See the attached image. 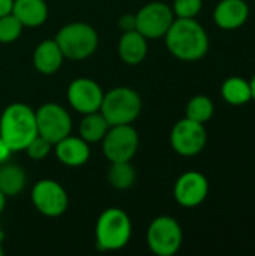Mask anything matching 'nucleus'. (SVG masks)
<instances>
[{
    "label": "nucleus",
    "instance_id": "nucleus-5",
    "mask_svg": "<svg viewBox=\"0 0 255 256\" xmlns=\"http://www.w3.org/2000/svg\"><path fill=\"white\" fill-rule=\"evenodd\" d=\"M141 99L138 93L129 87H116L104 94L99 112L110 126L131 124L141 112Z\"/></svg>",
    "mask_w": 255,
    "mask_h": 256
},
{
    "label": "nucleus",
    "instance_id": "nucleus-23",
    "mask_svg": "<svg viewBox=\"0 0 255 256\" xmlns=\"http://www.w3.org/2000/svg\"><path fill=\"white\" fill-rule=\"evenodd\" d=\"M215 112V105L210 98L198 94L194 96L186 105V118H191L197 123H207Z\"/></svg>",
    "mask_w": 255,
    "mask_h": 256
},
{
    "label": "nucleus",
    "instance_id": "nucleus-15",
    "mask_svg": "<svg viewBox=\"0 0 255 256\" xmlns=\"http://www.w3.org/2000/svg\"><path fill=\"white\" fill-rule=\"evenodd\" d=\"M54 153L60 164L71 168L83 166L84 164H87L90 158L89 142H86L81 136H72V135H68L59 142H56Z\"/></svg>",
    "mask_w": 255,
    "mask_h": 256
},
{
    "label": "nucleus",
    "instance_id": "nucleus-2",
    "mask_svg": "<svg viewBox=\"0 0 255 256\" xmlns=\"http://www.w3.org/2000/svg\"><path fill=\"white\" fill-rule=\"evenodd\" d=\"M36 135V116L30 106L15 102L3 110L0 116V138L14 153L24 152Z\"/></svg>",
    "mask_w": 255,
    "mask_h": 256
},
{
    "label": "nucleus",
    "instance_id": "nucleus-26",
    "mask_svg": "<svg viewBox=\"0 0 255 256\" xmlns=\"http://www.w3.org/2000/svg\"><path fill=\"white\" fill-rule=\"evenodd\" d=\"M24 152L27 153V156H29L32 160L39 162V160H44V159L50 154V152H51V144H50L45 138L36 135V136L27 144V147L24 148Z\"/></svg>",
    "mask_w": 255,
    "mask_h": 256
},
{
    "label": "nucleus",
    "instance_id": "nucleus-16",
    "mask_svg": "<svg viewBox=\"0 0 255 256\" xmlns=\"http://www.w3.org/2000/svg\"><path fill=\"white\" fill-rule=\"evenodd\" d=\"M63 54L54 39L42 40L33 51V66L42 75L56 74L63 63Z\"/></svg>",
    "mask_w": 255,
    "mask_h": 256
},
{
    "label": "nucleus",
    "instance_id": "nucleus-28",
    "mask_svg": "<svg viewBox=\"0 0 255 256\" xmlns=\"http://www.w3.org/2000/svg\"><path fill=\"white\" fill-rule=\"evenodd\" d=\"M12 153H14V152L11 150V147L0 138V165L5 164V162L11 158Z\"/></svg>",
    "mask_w": 255,
    "mask_h": 256
},
{
    "label": "nucleus",
    "instance_id": "nucleus-1",
    "mask_svg": "<svg viewBox=\"0 0 255 256\" xmlns=\"http://www.w3.org/2000/svg\"><path fill=\"white\" fill-rule=\"evenodd\" d=\"M164 38L171 56L182 62L201 60L210 45L207 32L195 18H174Z\"/></svg>",
    "mask_w": 255,
    "mask_h": 256
},
{
    "label": "nucleus",
    "instance_id": "nucleus-24",
    "mask_svg": "<svg viewBox=\"0 0 255 256\" xmlns=\"http://www.w3.org/2000/svg\"><path fill=\"white\" fill-rule=\"evenodd\" d=\"M23 32V24L14 16V14H8L0 16V44H12L15 42Z\"/></svg>",
    "mask_w": 255,
    "mask_h": 256
},
{
    "label": "nucleus",
    "instance_id": "nucleus-7",
    "mask_svg": "<svg viewBox=\"0 0 255 256\" xmlns=\"http://www.w3.org/2000/svg\"><path fill=\"white\" fill-rule=\"evenodd\" d=\"M102 142V153L110 162H131L138 150V134L131 124L110 126Z\"/></svg>",
    "mask_w": 255,
    "mask_h": 256
},
{
    "label": "nucleus",
    "instance_id": "nucleus-13",
    "mask_svg": "<svg viewBox=\"0 0 255 256\" xmlns=\"http://www.w3.org/2000/svg\"><path fill=\"white\" fill-rule=\"evenodd\" d=\"M209 195V180L198 171L182 174L174 184V200L185 208L201 206Z\"/></svg>",
    "mask_w": 255,
    "mask_h": 256
},
{
    "label": "nucleus",
    "instance_id": "nucleus-6",
    "mask_svg": "<svg viewBox=\"0 0 255 256\" xmlns=\"http://www.w3.org/2000/svg\"><path fill=\"white\" fill-rule=\"evenodd\" d=\"M183 243V231L179 222L170 216H159L152 220L147 230L149 249L156 256L176 255Z\"/></svg>",
    "mask_w": 255,
    "mask_h": 256
},
{
    "label": "nucleus",
    "instance_id": "nucleus-4",
    "mask_svg": "<svg viewBox=\"0 0 255 256\" xmlns=\"http://www.w3.org/2000/svg\"><path fill=\"white\" fill-rule=\"evenodd\" d=\"M54 40L63 57L69 60H84L90 57L99 44L96 30L86 22H71L63 26L57 32Z\"/></svg>",
    "mask_w": 255,
    "mask_h": 256
},
{
    "label": "nucleus",
    "instance_id": "nucleus-12",
    "mask_svg": "<svg viewBox=\"0 0 255 256\" xmlns=\"http://www.w3.org/2000/svg\"><path fill=\"white\" fill-rule=\"evenodd\" d=\"M69 105L80 114L86 116L96 112L101 108L104 93L98 82L90 78H77L74 80L66 92Z\"/></svg>",
    "mask_w": 255,
    "mask_h": 256
},
{
    "label": "nucleus",
    "instance_id": "nucleus-29",
    "mask_svg": "<svg viewBox=\"0 0 255 256\" xmlns=\"http://www.w3.org/2000/svg\"><path fill=\"white\" fill-rule=\"evenodd\" d=\"M12 6H14V0H0V16L11 14Z\"/></svg>",
    "mask_w": 255,
    "mask_h": 256
},
{
    "label": "nucleus",
    "instance_id": "nucleus-21",
    "mask_svg": "<svg viewBox=\"0 0 255 256\" xmlns=\"http://www.w3.org/2000/svg\"><path fill=\"white\" fill-rule=\"evenodd\" d=\"M26 186V174L18 165L0 166V192L8 196H17Z\"/></svg>",
    "mask_w": 255,
    "mask_h": 256
},
{
    "label": "nucleus",
    "instance_id": "nucleus-19",
    "mask_svg": "<svg viewBox=\"0 0 255 256\" xmlns=\"http://www.w3.org/2000/svg\"><path fill=\"white\" fill-rule=\"evenodd\" d=\"M221 94L224 100L233 106H242L252 100L249 81L242 76H230L225 80L221 87Z\"/></svg>",
    "mask_w": 255,
    "mask_h": 256
},
{
    "label": "nucleus",
    "instance_id": "nucleus-32",
    "mask_svg": "<svg viewBox=\"0 0 255 256\" xmlns=\"http://www.w3.org/2000/svg\"><path fill=\"white\" fill-rule=\"evenodd\" d=\"M3 255V248H2V242H0V256Z\"/></svg>",
    "mask_w": 255,
    "mask_h": 256
},
{
    "label": "nucleus",
    "instance_id": "nucleus-27",
    "mask_svg": "<svg viewBox=\"0 0 255 256\" xmlns=\"http://www.w3.org/2000/svg\"><path fill=\"white\" fill-rule=\"evenodd\" d=\"M119 27H120V30H123V32L135 30V15H132V14H125V15H122L120 20H119Z\"/></svg>",
    "mask_w": 255,
    "mask_h": 256
},
{
    "label": "nucleus",
    "instance_id": "nucleus-3",
    "mask_svg": "<svg viewBox=\"0 0 255 256\" xmlns=\"http://www.w3.org/2000/svg\"><path fill=\"white\" fill-rule=\"evenodd\" d=\"M132 236V224L129 216L120 208H107L101 213L96 228V248L107 252L123 249Z\"/></svg>",
    "mask_w": 255,
    "mask_h": 256
},
{
    "label": "nucleus",
    "instance_id": "nucleus-22",
    "mask_svg": "<svg viewBox=\"0 0 255 256\" xmlns=\"http://www.w3.org/2000/svg\"><path fill=\"white\" fill-rule=\"evenodd\" d=\"M107 177L111 188L117 190H126L132 188L135 182V170L129 162H111Z\"/></svg>",
    "mask_w": 255,
    "mask_h": 256
},
{
    "label": "nucleus",
    "instance_id": "nucleus-25",
    "mask_svg": "<svg viewBox=\"0 0 255 256\" xmlns=\"http://www.w3.org/2000/svg\"><path fill=\"white\" fill-rule=\"evenodd\" d=\"M171 9L176 18H195L203 9V0H174Z\"/></svg>",
    "mask_w": 255,
    "mask_h": 256
},
{
    "label": "nucleus",
    "instance_id": "nucleus-14",
    "mask_svg": "<svg viewBox=\"0 0 255 256\" xmlns=\"http://www.w3.org/2000/svg\"><path fill=\"white\" fill-rule=\"evenodd\" d=\"M248 18L249 6L245 0H221L213 12L215 24L227 32L243 27Z\"/></svg>",
    "mask_w": 255,
    "mask_h": 256
},
{
    "label": "nucleus",
    "instance_id": "nucleus-31",
    "mask_svg": "<svg viewBox=\"0 0 255 256\" xmlns=\"http://www.w3.org/2000/svg\"><path fill=\"white\" fill-rule=\"evenodd\" d=\"M5 204H6V196L0 192V213H2L3 208H5Z\"/></svg>",
    "mask_w": 255,
    "mask_h": 256
},
{
    "label": "nucleus",
    "instance_id": "nucleus-20",
    "mask_svg": "<svg viewBox=\"0 0 255 256\" xmlns=\"http://www.w3.org/2000/svg\"><path fill=\"white\" fill-rule=\"evenodd\" d=\"M108 129H110L108 122L99 111H96V112L86 114L83 117L78 126V134L86 142L93 144V142H101L105 134L108 132Z\"/></svg>",
    "mask_w": 255,
    "mask_h": 256
},
{
    "label": "nucleus",
    "instance_id": "nucleus-30",
    "mask_svg": "<svg viewBox=\"0 0 255 256\" xmlns=\"http://www.w3.org/2000/svg\"><path fill=\"white\" fill-rule=\"evenodd\" d=\"M249 86H251V96H252V100H255V74L254 76L251 78V81H249Z\"/></svg>",
    "mask_w": 255,
    "mask_h": 256
},
{
    "label": "nucleus",
    "instance_id": "nucleus-10",
    "mask_svg": "<svg viewBox=\"0 0 255 256\" xmlns=\"http://www.w3.org/2000/svg\"><path fill=\"white\" fill-rule=\"evenodd\" d=\"M170 142L173 150L185 158H192L201 153L207 142V132L203 123H197L191 118L177 122L170 134Z\"/></svg>",
    "mask_w": 255,
    "mask_h": 256
},
{
    "label": "nucleus",
    "instance_id": "nucleus-9",
    "mask_svg": "<svg viewBox=\"0 0 255 256\" xmlns=\"http://www.w3.org/2000/svg\"><path fill=\"white\" fill-rule=\"evenodd\" d=\"M38 135L45 138L51 146L71 135L72 120L65 108L57 104H44L35 111Z\"/></svg>",
    "mask_w": 255,
    "mask_h": 256
},
{
    "label": "nucleus",
    "instance_id": "nucleus-11",
    "mask_svg": "<svg viewBox=\"0 0 255 256\" xmlns=\"http://www.w3.org/2000/svg\"><path fill=\"white\" fill-rule=\"evenodd\" d=\"M33 207L47 218H59L68 208L66 190L54 180H41L32 188Z\"/></svg>",
    "mask_w": 255,
    "mask_h": 256
},
{
    "label": "nucleus",
    "instance_id": "nucleus-18",
    "mask_svg": "<svg viewBox=\"0 0 255 256\" xmlns=\"http://www.w3.org/2000/svg\"><path fill=\"white\" fill-rule=\"evenodd\" d=\"M12 14L23 27H39L48 18V6L44 0H14Z\"/></svg>",
    "mask_w": 255,
    "mask_h": 256
},
{
    "label": "nucleus",
    "instance_id": "nucleus-8",
    "mask_svg": "<svg viewBox=\"0 0 255 256\" xmlns=\"http://www.w3.org/2000/svg\"><path fill=\"white\" fill-rule=\"evenodd\" d=\"M173 9L162 2H152L144 4L135 14V30L146 39L164 38L174 21Z\"/></svg>",
    "mask_w": 255,
    "mask_h": 256
},
{
    "label": "nucleus",
    "instance_id": "nucleus-17",
    "mask_svg": "<svg viewBox=\"0 0 255 256\" xmlns=\"http://www.w3.org/2000/svg\"><path fill=\"white\" fill-rule=\"evenodd\" d=\"M147 39L137 30L123 32L122 38L119 39L117 52L119 57L129 66L140 64L147 56Z\"/></svg>",
    "mask_w": 255,
    "mask_h": 256
}]
</instances>
